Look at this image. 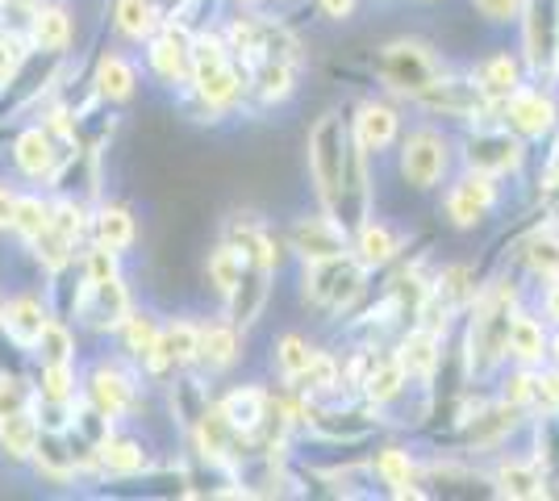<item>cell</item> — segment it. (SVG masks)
I'll return each mask as SVG.
<instances>
[{"mask_svg": "<svg viewBox=\"0 0 559 501\" xmlns=\"http://www.w3.org/2000/svg\"><path fill=\"white\" fill-rule=\"evenodd\" d=\"M526 301V293L518 285L510 267L497 272L489 281H480L472 306L464 310V384H492L497 372L506 368V334H510L513 310Z\"/></svg>", "mask_w": 559, "mask_h": 501, "instance_id": "6da1fadb", "label": "cell"}, {"mask_svg": "<svg viewBox=\"0 0 559 501\" xmlns=\"http://www.w3.org/2000/svg\"><path fill=\"white\" fill-rule=\"evenodd\" d=\"M350 155H355V139H350L347 114L338 105L322 109L305 134V167H309V189H313L318 210H326L334 217H338L343 189H347Z\"/></svg>", "mask_w": 559, "mask_h": 501, "instance_id": "7a4b0ae2", "label": "cell"}, {"mask_svg": "<svg viewBox=\"0 0 559 501\" xmlns=\"http://www.w3.org/2000/svg\"><path fill=\"white\" fill-rule=\"evenodd\" d=\"M368 72L380 84V93L393 96V100H414L418 93H426L439 75L447 72L443 50L426 38H414V34H401V38H389L372 50L368 59Z\"/></svg>", "mask_w": 559, "mask_h": 501, "instance_id": "3957f363", "label": "cell"}, {"mask_svg": "<svg viewBox=\"0 0 559 501\" xmlns=\"http://www.w3.org/2000/svg\"><path fill=\"white\" fill-rule=\"evenodd\" d=\"M372 272L355 255H334V260L297 263V285H301V306L318 310L326 318H350L359 310V301L368 297Z\"/></svg>", "mask_w": 559, "mask_h": 501, "instance_id": "277c9868", "label": "cell"}, {"mask_svg": "<svg viewBox=\"0 0 559 501\" xmlns=\"http://www.w3.org/2000/svg\"><path fill=\"white\" fill-rule=\"evenodd\" d=\"M455 171V134L435 121H418L396 139V180L409 192H439Z\"/></svg>", "mask_w": 559, "mask_h": 501, "instance_id": "5b68a950", "label": "cell"}, {"mask_svg": "<svg viewBox=\"0 0 559 501\" xmlns=\"http://www.w3.org/2000/svg\"><path fill=\"white\" fill-rule=\"evenodd\" d=\"M455 164L497 180H518L531 167V143L518 139L501 118H485L464 126V134L455 139Z\"/></svg>", "mask_w": 559, "mask_h": 501, "instance_id": "8992f818", "label": "cell"}, {"mask_svg": "<svg viewBox=\"0 0 559 501\" xmlns=\"http://www.w3.org/2000/svg\"><path fill=\"white\" fill-rule=\"evenodd\" d=\"M68 72H71V55L25 47L22 63L0 84V121L13 126L22 114H34L47 96L59 93V84L68 80Z\"/></svg>", "mask_w": 559, "mask_h": 501, "instance_id": "52a82bcc", "label": "cell"}, {"mask_svg": "<svg viewBox=\"0 0 559 501\" xmlns=\"http://www.w3.org/2000/svg\"><path fill=\"white\" fill-rule=\"evenodd\" d=\"M506 180H497V176H485V171H451V180L443 184V205H439V214L447 217V226L451 230H480V226H489L492 217L501 214V205H506V189H501Z\"/></svg>", "mask_w": 559, "mask_h": 501, "instance_id": "ba28073f", "label": "cell"}, {"mask_svg": "<svg viewBox=\"0 0 559 501\" xmlns=\"http://www.w3.org/2000/svg\"><path fill=\"white\" fill-rule=\"evenodd\" d=\"M80 402L105 414L109 422H126L142 406V377L126 359H100L80 377Z\"/></svg>", "mask_w": 559, "mask_h": 501, "instance_id": "9c48e42d", "label": "cell"}, {"mask_svg": "<svg viewBox=\"0 0 559 501\" xmlns=\"http://www.w3.org/2000/svg\"><path fill=\"white\" fill-rule=\"evenodd\" d=\"M518 55L526 63V75L538 84H556L559 59V0H522L518 13Z\"/></svg>", "mask_w": 559, "mask_h": 501, "instance_id": "30bf717a", "label": "cell"}, {"mask_svg": "<svg viewBox=\"0 0 559 501\" xmlns=\"http://www.w3.org/2000/svg\"><path fill=\"white\" fill-rule=\"evenodd\" d=\"M526 418H531L526 409L510 406V402H501V397H489V402L476 397V406L460 409V418H455L460 452L464 455H497L518 430H526Z\"/></svg>", "mask_w": 559, "mask_h": 501, "instance_id": "8fae6325", "label": "cell"}, {"mask_svg": "<svg viewBox=\"0 0 559 501\" xmlns=\"http://www.w3.org/2000/svg\"><path fill=\"white\" fill-rule=\"evenodd\" d=\"M409 105L421 109L426 118L460 121V126H476V121H485V118H497V105L476 88V80L467 72H451V68H447L426 93L414 96Z\"/></svg>", "mask_w": 559, "mask_h": 501, "instance_id": "7c38bea8", "label": "cell"}, {"mask_svg": "<svg viewBox=\"0 0 559 501\" xmlns=\"http://www.w3.org/2000/svg\"><path fill=\"white\" fill-rule=\"evenodd\" d=\"M497 118L510 126L518 139L526 143H547L559 130V88L556 84H538V80H526L518 84L501 105H497Z\"/></svg>", "mask_w": 559, "mask_h": 501, "instance_id": "4fadbf2b", "label": "cell"}, {"mask_svg": "<svg viewBox=\"0 0 559 501\" xmlns=\"http://www.w3.org/2000/svg\"><path fill=\"white\" fill-rule=\"evenodd\" d=\"M142 72L167 93H180L188 84V75H192V25L167 17L142 43Z\"/></svg>", "mask_w": 559, "mask_h": 501, "instance_id": "5bb4252c", "label": "cell"}, {"mask_svg": "<svg viewBox=\"0 0 559 501\" xmlns=\"http://www.w3.org/2000/svg\"><path fill=\"white\" fill-rule=\"evenodd\" d=\"M284 251L297 263H318V260H334V255H347L350 251V230L326 210H305V214L288 217L284 226Z\"/></svg>", "mask_w": 559, "mask_h": 501, "instance_id": "9a60e30c", "label": "cell"}, {"mask_svg": "<svg viewBox=\"0 0 559 501\" xmlns=\"http://www.w3.org/2000/svg\"><path fill=\"white\" fill-rule=\"evenodd\" d=\"M4 146H9V164H13V171L22 176L25 184H34V189H47V180L55 176V167H59L63 151H68V146L59 143L38 118L17 126Z\"/></svg>", "mask_w": 559, "mask_h": 501, "instance_id": "2e32d148", "label": "cell"}, {"mask_svg": "<svg viewBox=\"0 0 559 501\" xmlns=\"http://www.w3.org/2000/svg\"><path fill=\"white\" fill-rule=\"evenodd\" d=\"M350 121V139L355 146L368 155V159H380V155H389L401 139V130H405V118H401V100L393 96H364L355 109L347 114Z\"/></svg>", "mask_w": 559, "mask_h": 501, "instance_id": "e0dca14e", "label": "cell"}, {"mask_svg": "<svg viewBox=\"0 0 559 501\" xmlns=\"http://www.w3.org/2000/svg\"><path fill=\"white\" fill-rule=\"evenodd\" d=\"M130 310H134V297H130L121 272L105 276V281H88L84 276V293H80V306H75V322L71 326H84L88 334H114Z\"/></svg>", "mask_w": 559, "mask_h": 501, "instance_id": "ac0fdd59", "label": "cell"}, {"mask_svg": "<svg viewBox=\"0 0 559 501\" xmlns=\"http://www.w3.org/2000/svg\"><path fill=\"white\" fill-rule=\"evenodd\" d=\"M247 356V331L234 326L226 313H213V318H201V343H197V372L205 377H226L234 372Z\"/></svg>", "mask_w": 559, "mask_h": 501, "instance_id": "d6986e66", "label": "cell"}, {"mask_svg": "<svg viewBox=\"0 0 559 501\" xmlns=\"http://www.w3.org/2000/svg\"><path fill=\"white\" fill-rule=\"evenodd\" d=\"M485 480L492 485L497 498H510V501L551 498V480H547L543 464L531 452H497Z\"/></svg>", "mask_w": 559, "mask_h": 501, "instance_id": "ffe728a7", "label": "cell"}, {"mask_svg": "<svg viewBox=\"0 0 559 501\" xmlns=\"http://www.w3.org/2000/svg\"><path fill=\"white\" fill-rule=\"evenodd\" d=\"M276 276H280V272H272V267H259V263L242 260V276H238V285L222 297V313L230 318L234 326L255 331L259 318H263V313H267V306H272Z\"/></svg>", "mask_w": 559, "mask_h": 501, "instance_id": "44dd1931", "label": "cell"}, {"mask_svg": "<svg viewBox=\"0 0 559 501\" xmlns=\"http://www.w3.org/2000/svg\"><path fill=\"white\" fill-rule=\"evenodd\" d=\"M443 347H447V334L430 331V326H421V322H409V326L401 331V338L393 343V356L401 359L405 377L430 393L435 381H439V368H443Z\"/></svg>", "mask_w": 559, "mask_h": 501, "instance_id": "7402d4cb", "label": "cell"}, {"mask_svg": "<svg viewBox=\"0 0 559 501\" xmlns=\"http://www.w3.org/2000/svg\"><path fill=\"white\" fill-rule=\"evenodd\" d=\"M213 406H217V414H222V418L251 443V455H255L259 434H263V427L272 422V389L259 381L234 384L230 393L213 397Z\"/></svg>", "mask_w": 559, "mask_h": 501, "instance_id": "603a6c76", "label": "cell"}, {"mask_svg": "<svg viewBox=\"0 0 559 501\" xmlns=\"http://www.w3.org/2000/svg\"><path fill=\"white\" fill-rule=\"evenodd\" d=\"M350 255L364 263L368 272H389L405 255V235L396 230L389 217H376V210L355 230H350Z\"/></svg>", "mask_w": 559, "mask_h": 501, "instance_id": "cb8c5ba5", "label": "cell"}, {"mask_svg": "<svg viewBox=\"0 0 559 501\" xmlns=\"http://www.w3.org/2000/svg\"><path fill=\"white\" fill-rule=\"evenodd\" d=\"M364 468L372 473L376 485H384L389 498H426V489H421V460L409 448H401V443L376 448Z\"/></svg>", "mask_w": 559, "mask_h": 501, "instance_id": "d4e9b609", "label": "cell"}, {"mask_svg": "<svg viewBox=\"0 0 559 501\" xmlns=\"http://www.w3.org/2000/svg\"><path fill=\"white\" fill-rule=\"evenodd\" d=\"M88 84H93V93L100 96V100H109V105L121 109V105H130L134 93H139L142 72L126 50H100V55H93Z\"/></svg>", "mask_w": 559, "mask_h": 501, "instance_id": "484cf974", "label": "cell"}, {"mask_svg": "<svg viewBox=\"0 0 559 501\" xmlns=\"http://www.w3.org/2000/svg\"><path fill=\"white\" fill-rule=\"evenodd\" d=\"M151 464H155V455L146 448V439L121 430V422L96 443V477H134Z\"/></svg>", "mask_w": 559, "mask_h": 501, "instance_id": "4316f807", "label": "cell"}, {"mask_svg": "<svg viewBox=\"0 0 559 501\" xmlns=\"http://www.w3.org/2000/svg\"><path fill=\"white\" fill-rule=\"evenodd\" d=\"M547 343H551V326L535 313V306H518L510 318V334H506V363H522V368H538L547 363Z\"/></svg>", "mask_w": 559, "mask_h": 501, "instance_id": "83f0119b", "label": "cell"}, {"mask_svg": "<svg viewBox=\"0 0 559 501\" xmlns=\"http://www.w3.org/2000/svg\"><path fill=\"white\" fill-rule=\"evenodd\" d=\"M467 75L476 80V88L489 96L492 105H501L518 84H526V80H531V75H526V63H522V55H518V47L513 50L497 47V50H489V55H480V59L467 68Z\"/></svg>", "mask_w": 559, "mask_h": 501, "instance_id": "f1b7e54d", "label": "cell"}, {"mask_svg": "<svg viewBox=\"0 0 559 501\" xmlns=\"http://www.w3.org/2000/svg\"><path fill=\"white\" fill-rule=\"evenodd\" d=\"M25 43L38 50H55V55H71L75 43V17L63 0H34V13L25 25Z\"/></svg>", "mask_w": 559, "mask_h": 501, "instance_id": "f546056e", "label": "cell"}, {"mask_svg": "<svg viewBox=\"0 0 559 501\" xmlns=\"http://www.w3.org/2000/svg\"><path fill=\"white\" fill-rule=\"evenodd\" d=\"M88 242L96 247H109L117 255H126L134 242H139V217L130 205H121V201H109V196H100L93 205V214H88Z\"/></svg>", "mask_w": 559, "mask_h": 501, "instance_id": "4dcf8cb0", "label": "cell"}, {"mask_svg": "<svg viewBox=\"0 0 559 501\" xmlns=\"http://www.w3.org/2000/svg\"><path fill=\"white\" fill-rule=\"evenodd\" d=\"M164 22H167L164 0H114V9H109L114 34L121 43H130V47H142Z\"/></svg>", "mask_w": 559, "mask_h": 501, "instance_id": "1f68e13d", "label": "cell"}, {"mask_svg": "<svg viewBox=\"0 0 559 501\" xmlns=\"http://www.w3.org/2000/svg\"><path fill=\"white\" fill-rule=\"evenodd\" d=\"M47 322H50L47 297L38 288H22L9 301H0V326L13 334V338H22L25 347H34V338L43 334Z\"/></svg>", "mask_w": 559, "mask_h": 501, "instance_id": "d6a6232c", "label": "cell"}, {"mask_svg": "<svg viewBox=\"0 0 559 501\" xmlns=\"http://www.w3.org/2000/svg\"><path fill=\"white\" fill-rule=\"evenodd\" d=\"M518 267L531 276V281H551L559 276V217L535 226L526 239L518 242Z\"/></svg>", "mask_w": 559, "mask_h": 501, "instance_id": "836d02e7", "label": "cell"}, {"mask_svg": "<svg viewBox=\"0 0 559 501\" xmlns=\"http://www.w3.org/2000/svg\"><path fill=\"white\" fill-rule=\"evenodd\" d=\"M159 331H164V318H159L155 310H142V306H134V310L121 318V326L114 331L117 347H121V359L139 368L142 359L155 351Z\"/></svg>", "mask_w": 559, "mask_h": 501, "instance_id": "e575fe53", "label": "cell"}, {"mask_svg": "<svg viewBox=\"0 0 559 501\" xmlns=\"http://www.w3.org/2000/svg\"><path fill=\"white\" fill-rule=\"evenodd\" d=\"M38 434H43V427H38L34 406L0 414V460L13 464V468H25L34 448H38Z\"/></svg>", "mask_w": 559, "mask_h": 501, "instance_id": "d590c367", "label": "cell"}, {"mask_svg": "<svg viewBox=\"0 0 559 501\" xmlns=\"http://www.w3.org/2000/svg\"><path fill=\"white\" fill-rule=\"evenodd\" d=\"M50 226V192L47 189H17L13 201V222H9V235L22 242H34Z\"/></svg>", "mask_w": 559, "mask_h": 501, "instance_id": "8d00e7d4", "label": "cell"}, {"mask_svg": "<svg viewBox=\"0 0 559 501\" xmlns=\"http://www.w3.org/2000/svg\"><path fill=\"white\" fill-rule=\"evenodd\" d=\"M313 351H318V347H313L301 331H284L276 343H272V372L280 377L284 389H293V384L301 381L305 368H309V359H313Z\"/></svg>", "mask_w": 559, "mask_h": 501, "instance_id": "74e56055", "label": "cell"}, {"mask_svg": "<svg viewBox=\"0 0 559 501\" xmlns=\"http://www.w3.org/2000/svg\"><path fill=\"white\" fill-rule=\"evenodd\" d=\"M34 363H75V351H80V343H75V331H71V322L63 318H50L43 334L34 338Z\"/></svg>", "mask_w": 559, "mask_h": 501, "instance_id": "f35d334b", "label": "cell"}, {"mask_svg": "<svg viewBox=\"0 0 559 501\" xmlns=\"http://www.w3.org/2000/svg\"><path fill=\"white\" fill-rule=\"evenodd\" d=\"M238 276H242V251L234 242L217 239L210 247V255H205V281H210V288L217 297H226L238 285Z\"/></svg>", "mask_w": 559, "mask_h": 501, "instance_id": "ab89813d", "label": "cell"}, {"mask_svg": "<svg viewBox=\"0 0 559 501\" xmlns=\"http://www.w3.org/2000/svg\"><path fill=\"white\" fill-rule=\"evenodd\" d=\"M535 192H538V201L559 217V130L547 139L543 164H538V171H535Z\"/></svg>", "mask_w": 559, "mask_h": 501, "instance_id": "60d3db41", "label": "cell"}, {"mask_svg": "<svg viewBox=\"0 0 559 501\" xmlns=\"http://www.w3.org/2000/svg\"><path fill=\"white\" fill-rule=\"evenodd\" d=\"M29 372H34V351L25 347L22 338H13V334L0 326V377L29 381Z\"/></svg>", "mask_w": 559, "mask_h": 501, "instance_id": "b9f144b4", "label": "cell"}, {"mask_svg": "<svg viewBox=\"0 0 559 501\" xmlns=\"http://www.w3.org/2000/svg\"><path fill=\"white\" fill-rule=\"evenodd\" d=\"M531 414H559V368L556 363H538L535 368Z\"/></svg>", "mask_w": 559, "mask_h": 501, "instance_id": "7bdbcfd3", "label": "cell"}, {"mask_svg": "<svg viewBox=\"0 0 559 501\" xmlns=\"http://www.w3.org/2000/svg\"><path fill=\"white\" fill-rule=\"evenodd\" d=\"M476 17L492 29H513L518 25V13H522V0H472Z\"/></svg>", "mask_w": 559, "mask_h": 501, "instance_id": "ee69618b", "label": "cell"}, {"mask_svg": "<svg viewBox=\"0 0 559 501\" xmlns=\"http://www.w3.org/2000/svg\"><path fill=\"white\" fill-rule=\"evenodd\" d=\"M535 313L547 322V326H551V331H559V276H551V281H538Z\"/></svg>", "mask_w": 559, "mask_h": 501, "instance_id": "f6af8a7d", "label": "cell"}, {"mask_svg": "<svg viewBox=\"0 0 559 501\" xmlns=\"http://www.w3.org/2000/svg\"><path fill=\"white\" fill-rule=\"evenodd\" d=\"M25 34H13V29H0V84L13 75V68L22 63V55H25Z\"/></svg>", "mask_w": 559, "mask_h": 501, "instance_id": "bcb514c9", "label": "cell"}, {"mask_svg": "<svg viewBox=\"0 0 559 501\" xmlns=\"http://www.w3.org/2000/svg\"><path fill=\"white\" fill-rule=\"evenodd\" d=\"M359 4H364V0H313V9L334 25H347L350 17L359 13Z\"/></svg>", "mask_w": 559, "mask_h": 501, "instance_id": "7dc6e473", "label": "cell"}, {"mask_svg": "<svg viewBox=\"0 0 559 501\" xmlns=\"http://www.w3.org/2000/svg\"><path fill=\"white\" fill-rule=\"evenodd\" d=\"M13 201H17V189L9 180H0V235H9V222H13Z\"/></svg>", "mask_w": 559, "mask_h": 501, "instance_id": "c3c4849f", "label": "cell"}, {"mask_svg": "<svg viewBox=\"0 0 559 501\" xmlns=\"http://www.w3.org/2000/svg\"><path fill=\"white\" fill-rule=\"evenodd\" d=\"M222 4H238V9H263V4H288V0H222Z\"/></svg>", "mask_w": 559, "mask_h": 501, "instance_id": "681fc988", "label": "cell"}, {"mask_svg": "<svg viewBox=\"0 0 559 501\" xmlns=\"http://www.w3.org/2000/svg\"><path fill=\"white\" fill-rule=\"evenodd\" d=\"M547 363L559 368V331H551V343H547Z\"/></svg>", "mask_w": 559, "mask_h": 501, "instance_id": "f907efd6", "label": "cell"}, {"mask_svg": "<svg viewBox=\"0 0 559 501\" xmlns=\"http://www.w3.org/2000/svg\"><path fill=\"white\" fill-rule=\"evenodd\" d=\"M421 4H435V0H421Z\"/></svg>", "mask_w": 559, "mask_h": 501, "instance_id": "816d5d0a", "label": "cell"}, {"mask_svg": "<svg viewBox=\"0 0 559 501\" xmlns=\"http://www.w3.org/2000/svg\"><path fill=\"white\" fill-rule=\"evenodd\" d=\"M0 301H4V297H0Z\"/></svg>", "mask_w": 559, "mask_h": 501, "instance_id": "f5cc1de1", "label": "cell"}]
</instances>
